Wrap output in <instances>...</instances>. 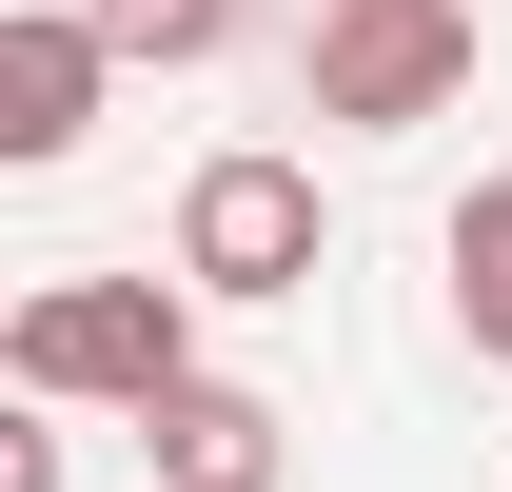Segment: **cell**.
Returning a JSON list of instances; mask_svg holds the SVG:
<instances>
[{"instance_id":"cell-1","label":"cell","mask_w":512,"mask_h":492,"mask_svg":"<svg viewBox=\"0 0 512 492\" xmlns=\"http://www.w3.org/2000/svg\"><path fill=\"white\" fill-rule=\"evenodd\" d=\"M0 355L40 414H158L197 374V276H60V296H20Z\"/></svg>"},{"instance_id":"cell-2","label":"cell","mask_w":512,"mask_h":492,"mask_svg":"<svg viewBox=\"0 0 512 492\" xmlns=\"http://www.w3.org/2000/svg\"><path fill=\"white\" fill-rule=\"evenodd\" d=\"M453 99H473V0H316V119L335 138L453 119Z\"/></svg>"},{"instance_id":"cell-3","label":"cell","mask_w":512,"mask_h":492,"mask_svg":"<svg viewBox=\"0 0 512 492\" xmlns=\"http://www.w3.org/2000/svg\"><path fill=\"white\" fill-rule=\"evenodd\" d=\"M316 256H335V217H316L296 158H197L178 178V276L197 296H316Z\"/></svg>"},{"instance_id":"cell-4","label":"cell","mask_w":512,"mask_h":492,"mask_svg":"<svg viewBox=\"0 0 512 492\" xmlns=\"http://www.w3.org/2000/svg\"><path fill=\"white\" fill-rule=\"evenodd\" d=\"M99 79H119L99 0H20L0 20V158H79L99 138Z\"/></svg>"},{"instance_id":"cell-5","label":"cell","mask_w":512,"mask_h":492,"mask_svg":"<svg viewBox=\"0 0 512 492\" xmlns=\"http://www.w3.org/2000/svg\"><path fill=\"white\" fill-rule=\"evenodd\" d=\"M138 473H158V492H276V473H296V414L237 394V374H178V394L138 414Z\"/></svg>"},{"instance_id":"cell-6","label":"cell","mask_w":512,"mask_h":492,"mask_svg":"<svg viewBox=\"0 0 512 492\" xmlns=\"http://www.w3.org/2000/svg\"><path fill=\"white\" fill-rule=\"evenodd\" d=\"M453 335L512 374V178H473V197H453Z\"/></svg>"},{"instance_id":"cell-7","label":"cell","mask_w":512,"mask_h":492,"mask_svg":"<svg viewBox=\"0 0 512 492\" xmlns=\"http://www.w3.org/2000/svg\"><path fill=\"white\" fill-rule=\"evenodd\" d=\"M99 40H119V60H217L237 0H99Z\"/></svg>"},{"instance_id":"cell-8","label":"cell","mask_w":512,"mask_h":492,"mask_svg":"<svg viewBox=\"0 0 512 492\" xmlns=\"http://www.w3.org/2000/svg\"><path fill=\"white\" fill-rule=\"evenodd\" d=\"M0 492H60V433H0Z\"/></svg>"}]
</instances>
